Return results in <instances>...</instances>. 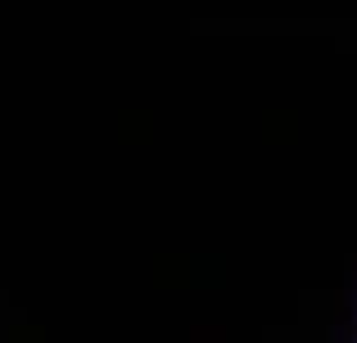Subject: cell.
I'll list each match as a JSON object with an SVG mask.
<instances>
[]
</instances>
